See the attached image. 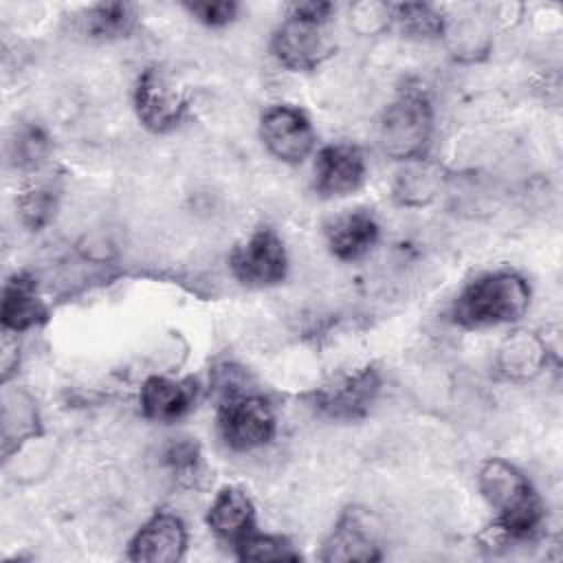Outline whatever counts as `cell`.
<instances>
[{
  "label": "cell",
  "instance_id": "6da1fadb",
  "mask_svg": "<svg viewBox=\"0 0 563 563\" xmlns=\"http://www.w3.org/2000/svg\"><path fill=\"white\" fill-rule=\"evenodd\" d=\"M479 490L497 510L495 528L510 539L530 537L541 523V501L521 471L501 457H490L482 464Z\"/></svg>",
  "mask_w": 563,
  "mask_h": 563
},
{
  "label": "cell",
  "instance_id": "7a4b0ae2",
  "mask_svg": "<svg viewBox=\"0 0 563 563\" xmlns=\"http://www.w3.org/2000/svg\"><path fill=\"white\" fill-rule=\"evenodd\" d=\"M530 303L528 282L512 271H497L471 282L453 306V321L464 328H488L521 319Z\"/></svg>",
  "mask_w": 563,
  "mask_h": 563
},
{
  "label": "cell",
  "instance_id": "3957f363",
  "mask_svg": "<svg viewBox=\"0 0 563 563\" xmlns=\"http://www.w3.org/2000/svg\"><path fill=\"white\" fill-rule=\"evenodd\" d=\"M433 132L431 101L422 88H405L383 112L378 141L387 156L398 161L422 158Z\"/></svg>",
  "mask_w": 563,
  "mask_h": 563
},
{
  "label": "cell",
  "instance_id": "277c9868",
  "mask_svg": "<svg viewBox=\"0 0 563 563\" xmlns=\"http://www.w3.org/2000/svg\"><path fill=\"white\" fill-rule=\"evenodd\" d=\"M325 22L328 20L308 18L292 9L271 42L277 62L290 70H314L323 64L334 53Z\"/></svg>",
  "mask_w": 563,
  "mask_h": 563
},
{
  "label": "cell",
  "instance_id": "5b68a950",
  "mask_svg": "<svg viewBox=\"0 0 563 563\" xmlns=\"http://www.w3.org/2000/svg\"><path fill=\"white\" fill-rule=\"evenodd\" d=\"M275 413L262 396H229L218 409V429L227 446L251 451L264 446L275 435Z\"/></svg>",
  "mask_w": 563,
  "mask_h": 563
},
{
  "label": "cell",
  "instance_id": "8992f818",
  "mask_svg": "<svg viewBox=\"0 0 563 563\" xmlns=\"http://www.w3.org/2000/svg\"><path fill=\"white\" fill-rule=\"evenodd\" d=\"M231 273L251 288H266L284 282L288 257L282 238L273 229H257L231 251Z\"/></svg>",
  "mask_w": 563,
  "mask_h": 563
},
{
  "label": "cell",
  "instance_id": "52a82bcc",
  "mask_svg": "<svg viewBox=\"0 0 563 563\" xmlns=\"http://www.w3.org/2000/svg\"><path fill=\"white\" fill-rule=\"evenodd\" d=\"M378 391L380 376L367 365L319 387L312 394V405L319 413L332 420H358L369 411Z\"/></svg>",
  "mask_w": 563,
  "mask_h": 563
},
{
  "label": "cell",
  "instance_id": "ba28073f",
  "mask_svg": "<svg viewBox=\"0 0 563 563\" xmlns=\"http://www.w3.org/2000/svg\"><path fill=\"white\" fill-rule=\"evenodd\" d=\"M134 110L143 128L156 134L174 130L187 110L183 92L161 68H145L134 88Z\"/></svg>",
  "mask_w": 563,
  "mask_h": 563
},
{
  "label": "cell",
  "instance_id": "9c48e42d",
  "mask_svg": "<svg viewBox=\"0 0 563 563\" xmlns=\"http://www.w3.org/2000/svg\"><path fill=\"white\" fill-rule=\"evenodd\" d=\"M260 134L266 150L288 165L301 163L314 147V130L308 114L288 103L273 106L262 114Z\"/></svg>",
  "mask_w": 563,
  "mask_h": 563
},
{
  "label": "cell",
  "instance_id": "30bf717a",
  "mask_svg": "<svg viewBox=\"0 0 563 563\" xmlns=\"http://www.w3.org/2000/svg\"><path fill=\"white\" fill-rule=\"evenodd\" d=\"M367 165L365 156L356 145L334 143L325 145L317 154L314 163V189L323 198L347 196L365 183Z\"/></svg>",
  "mask_w": 563,
  "mask_h": 563
},
{
  "label": "cell",
  "instance_id": "8fae6325",
  "mask_svg": "<svg viewBox=\"0 0 563 563\" xmlns=\"http://www.w3.org/2000/svg\"><path fill=\"white\" fill-rule=\"evenodd\" d=\"M187 548V530L180 517L156 512L130 541L128 559L139 563H176Z\"/></svg>",
  "mask_w": 563,
  "mask_h": 563
},
{
  "label": "cell",
  "instance_id": "7c38bea8",
  "mask_svg": "<svg viewBox=\"0 0 563 563\" xmlns=\"http://www.w3.org/2000/svg\"><path fill=\"white\" fill-rule=\"evenodd\" d=\"M323 561L347 563V561H378L383 559L380 545L374 530L369 528V515L358 508H347L332 534L323 543Z\"/></svg>",
  "mask_w": 563,
  "mask_h": 563
},
{
  "label": "cell",
  "instance_id": "4fadbf2b",
  "mask_svg": "<svg viewBox=\"0 0 563 563\" xmlns=\"http://www.w3.org/2000/svg\"><path fill=\"white\" fill-rule=\"evenodd\" d=\"M325 242L336 260H361L378 242V222L365 209L345 211L325 224Z\"/></svg>",
  "mask_w": 563,
  "mask_h": 563
},
{
  "label": "cell",
  "instance_id": "5bb4252c",
  "mask_svg": "<svg viewBox=\"0 0 563 563\" xmlns=\"http://www.w3.org/2000/svg\"><path fill=\"white\" fill-rule=\"evenodd\" d=\"M139 400L145 418L156 422H174L194 407L196 383L152 376L143 383Z\"/></svg>",
  "mask_w": 563,
  "mask_h": 563
},
{
  "label": "cell",
  "instance_id": "9a60e30c",
  "mask_svg": "<svg viewBox=\"0 0 563 563\" xmlns=\"http://www.w3.org/2000/svg\"><path fill=\"white\" fill-rule=\"evenodd\" d=\"M0 321L4 332H24L46 321V306L37 295L33 277L20 273L4 284Z\"/></svg>",
  "mask_w": 563,
  "mask_h": 563
},
{
  "label": "cell",
  "instance_id": "2e32d148",
  "mask_svg": "<svg viewBox=\"0 0 563 563\" xmlns=\"http://www.w3.org/2000/svg\"><path fill=\"white\" fill-rule=\"evenodd\" d=\"M253 519H255V510H253L251 499L246 497L244 490H240L235 486H224L216 495V499L207 512L209 528L218 537L229 539L233 543L253 530Z\"/></svg>",
  "mask_w": 563,
  "mask_h": 563
},
{
  "label": "cell",
  "instance_id": "e0dca14e",
  "mask_svg": "<svg viewBox=\"0 0 563 563\" xmlns=\"http://www.w3.org/2000/svg\"><path fill=\"white\" fill-rule=\"evenodd\" d=\"M136 22L134 7L128 2H103L88 11L86 33L95 40L125 37Z\"/></svg>",
  "mask_w": 563,
  "mask_h": 563
},
{
  "label": "cell",
  "instance_id": "ac0fdd59",
  "mask_svg": "<svg viewBox=\"0 0 563 563\" xmlns=\"http://www.w3.org/2000/svg\"><path fill=\"white\" fill-rule=\"evenodd\" d=\"M499 365L508 376H530L543 365V345L530 332H517L499 350Z\"/></svg>",
  "mask_w": 563,
  "mask_h": 563
},
{
  "label": "cell",
  "instance_id": "d6986e66",
  "mask_svg": "<svg viewBox=\"0 0 563 563\" xmlns=\"http://www.w3.org/2000/svg\"><path fill=\"white\" fill-rule=\"evenodd\" d=\"M235 554L242 561H297L299 552L290 541L273 534L246 532L235 541Z\"/></svg>",
  "mask_w": 563,
  "mask_h": 563
},
{
  "label": "cell",
  "instance_id": "ffe728a7",
  "mask_svg": "<svg viewBox=\"0 0 563 563\" xmlns=\"http://www.w3.org/2000/svg\"><path fill=\"white\" fill-rule=\"evenodd\" d=\"M394 11L402 31L409 35L438 37L444 31V20L431 4L405 2V4H396Z\"/></svg>",
  "mask_w": 563,
  "mask_h": 563
},
{
  "label": "cell",
  "instance_id": "44dd1931",
  "mask_svg": "<svg viewBox=\"0 0 563 563\" xmlns=\"http://www.w3.org/2000/svg\"><path fill=\"white\" fill-rule=\"evenodd\" d=\"M18 207H20V216H22L24 224L31 229H40L55 213V196L46 187H33V189L22 191Z\"/></svg>",
  "mask_w": 563,
  "mask_h": 563
},
{
  "label": "cell",
  "instance_id": "7402d4cb",
  "mask_svg": "<svg viewBox=\"0 0 563 563\" xmlns=\"http://www.w3.org/2000/svg\"><path fill=\"white\" fill-rule=\"evenodd\" d=\"M163 457L172 473H176V477H196L200 466V451L196 442L176 440L165 449Z\"/></svg>",
  "mask_w": 563,
  "mask_h": 563
},
{
  "label": "cell",
  "instance_id": "603a6c76",
  "mask_svg": "<svg viewBox=\"0 0 563 563\" xmlns=\"http://www.w3.org/2000/svg\"><path fill=\"white\" fill-rule=\"evenodd\" d=\"M435 174H422L411 172L402 176L396 185V198L402 205H424L429 198H433L435 191Z\"/></svg>",
  "mask_w": 563,
  "mask_h": 563
},
{
  "label": "cell",
  "instance_id": "cb8c5ba5",
  "mask_svg": "<svg viewBox=\"0 0 563 563\" xmlns=\"http://www.w3.org/2000/svg\"><path fill=\"white\" fill-rule=\"evenodd\" d=\"M187 9L207 26H224L233 22L238 13L235 2H194V4H187Z\"/></svg>",
  "mask_w": 563,
  "mask_h": 563
}]
</instances>
